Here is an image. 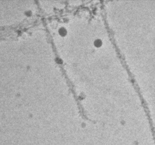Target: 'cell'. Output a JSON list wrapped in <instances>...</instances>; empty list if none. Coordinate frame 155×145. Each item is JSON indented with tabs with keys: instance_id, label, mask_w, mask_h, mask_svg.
<instances>
[{
	"instance_id": "6da1fadb",
	"label": "cell",
	"mask_w": 155,
	"mask_h": 145,
	"mask_svg": "<svg viewBox=\"0 0 155 145\" xmlns=\"http://www.w3.org/2000/svg\"><path fill=\"white\" fill-rule=\"evenodd\" d=\"M102 44V42L101 40L100 39H97L94 41V44L97 47H99V46H101Z\"/></svg>"
}]
</instances>
